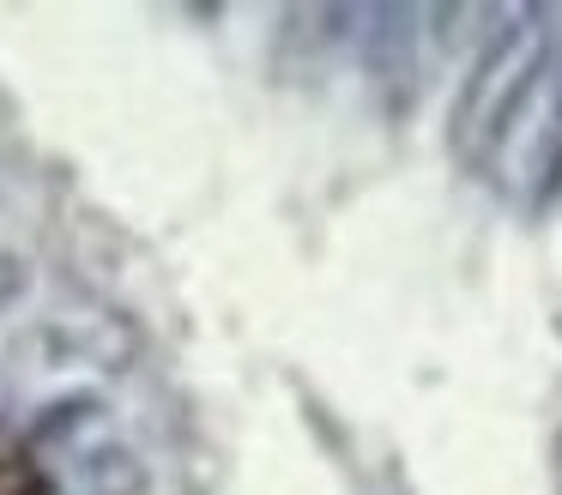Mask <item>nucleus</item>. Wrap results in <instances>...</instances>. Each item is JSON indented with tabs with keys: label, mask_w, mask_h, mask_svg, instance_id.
Returning <instances> with one entry per match:
<instances>
[{
	"label": "nucleus",
	"mask_w": 562,
	"mask_h": 495,
	"mask_svg": "<svg viewBox=\"0 0 562 495\" xmlns=\"http://www.w3.org/2000/svg\"><path fill=\"white\" fill-rule=\"evenodd\" d=\"M0 495H37V471L25 459H0Z\"/></svg>",
	"instance_id": "nucleus-1"
}]
</instances>
